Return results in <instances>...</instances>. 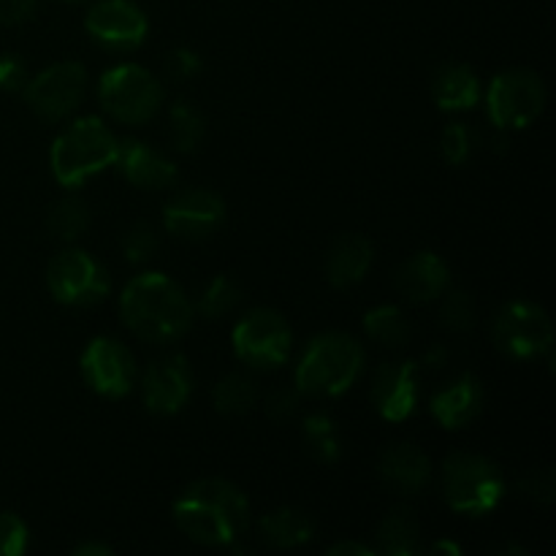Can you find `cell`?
I'll return each instance as SVG.
<instances>
[{
  "mask_svg": "<svg viewBox=\"0 0 556 556\" xmlns=\"http://www.w3.org/2000/svg\"><path fill=\"white\" fill-rule=\"evenodd\" d=\"M174 521L199 546H233L248 530L250 503L237 483L226 478H201L174 500Z\"/></svg>",
  "mask_w": 556,
  "mask_h": 556,
  "instance_id": "obj_1",
  "label": "cell"
},
{
  "mask_svg": "<svg viewBox=\"0 0 556 556\" xmlns=\"http://www.w3.org/2000/svg\"><path fill=\"white\" fill-rule=\"evenodd\" d=\"M125 326L152 345L177 342L193 324V304L163 271H144L128 280L119 296Z\"/></svg>",
  "mask_w": 556,
  "mask_h": 556,
  "instance_id": "obj_2",
  "label": "cell"
},
{
  "mask_svg": "<svg viewBox=\"0 0 556 556\" xmlns=\"http://www.w3.org/2000/svg\"><path fill=\"white\" fill-rule=\"evenodd\" d=\"M364 369V348L351 334L326 331L309 340L296 367V391L313 400L342 396Z\"/></svg>",
  "mask_w": 556,
  "mask_h": 556,
  "instance_id": "obj_3",
  "label": "cell"
},
{
  "mask_svg": "<svg viewBox=\"0 0 556 556\" xmlns=\"http://www.w3.org/2000/svg\"><path fill=\"white\" fill-rule=\"evenodd\" d=\"M119 139L98 117H79L52 141L49 166L63 188H81L103 168L114 166Z\"/></svg>",
  "mask_w": 556,
  "mask_h": 556,
  "instance_id": "obj_4",
  "label": "cell"
},
{
  "mask_svg": "<svg viewBox=\"0 0 556 556\" xmlns=\"http://www.w3.org/2000/svg\"><path fill=\"white\" fill-rule=\"evenodd\" d=\"M445 503L465 516H486L503 503V470L489 456L456 451L443 462Z\"/></svg>",
  "mask_w": 556,
  "mask_h": 556,
  "instance_id": "obj_5",
  "label": "cell"
},
{
  "mask_svg": "<svg viewBox=\"0 0 556 556\" xmlns=\"http://www.w3.org/2000/svg\"><path fill=\"white\" fill-rule=\"evenodd\" d=\"M98 101L109 117L125 125H144L163 103V87L147 68L136 63L114 65L98 79Z\"/></svg>",
  "mask_w": 556,
  "mask_h": 556,
  "instance_id": "obj_6",
  "label": "cell"
},
{
  "mask_svg": "<svg viewBox=\"0 0 556 556\" xmlns=\"http://www.w3.org/2000/svg\"><path fill=\"white\" fill-rule=\"evenodd\" d=\"M543 106H546V85L535 71H503L489 85L486 112L497 130H525L541 117Z\"/></svg>",
  "mask_w": 556,
  "mask_h": 556,
  "instance_id": "obj_7",
  "label": "cell"
},
{
  "mask_svg": "<svg viewBox=\"0 0 556 556\" xmlns=\"http://www.w3.org/2000/svg\"><path fill=\"white\" fill-rule=\"evenodd\" d=\"M233 353L242 364L258 369V372H271L282 367L293 351V334L288 320L269 307L250 309L237 326L231 337Z\"/></svg>",
  "mask_w": 556,
  "mask_h": 556,
  "instance_id": "obj_8",
  "label": "cell"
},
{
  "mask_svg": "<svg viewBox=\"0 0 556 556\" xmlns=\"http://www.w3.org/2000/svg\"><path fill=\"white\" fill-rule=\"evenodd\" d=\"M494 345L510 358H541L554 348V326L546 309L527 299L508 302L492 326Z\"/></svg>",
  "mask_w": 556,
  "mask_h": 556,
  "instance_id": "obj_9",
  "label": "cell"
},
{
  "mask_svg": "<svg viewBox=\"0 0 556 556\" xmlns=\"http://www.w3.org/2000/svg\"><path fill=\"white\" fill-rule=\"evenodd\" d=\"M47 288L54 302L68 307H92L109 296L112 282L106 269L90 253L68 248L49 261Z\"/></svg>",
  "mask_w": 556,
  "mask_h": 556,
  "instance_id": "obj_10",
  "label": "cell"
},
{
  "mask_svg": "<svg viewBox=\"0 0 556 556\" xmlns=\"http://www.w3.org/2000/svg\"><path fill=\"white\" fill-rule=\"evenodd\" d=\"M85 65L76 63V60H63V63L49 65L41 74L27 79L22 96L38 117L47 119V123H60L79 109V103L85 101Z\"/></svg>",
  "mask_w": 556,
  "mask_h": 556,
  "instance_id": "obj_11",
  "label": "cell"
},
{
  "mask_svg": "<svg viewBox=\"0 0 556 556\" xmlns=\"http://www.w3.org/2000/svg\"><path fill=\"white\" fill-rule=\"evenodd\" d=\"M79 369L85 383L106 400H123L136 386V358L123 342L112 337H96L87 342L79 358Z\"/></svg>",
  "mask_w": 556,
  "mask_h": 556,
  "instance_id": "obj_12",
  "label": "cell"
},
{
  "mask_svg": "<svg viewBox=\"0 0 556 556\" xmlns=\"http://www.w3.org/2000/svg\"><path fill=\"white\" fill-rule=\"evenodd\" d=\"M85 27L98 47L109 52H130L150 33L147 14L134 0H98L85 16Z\"/></svg>",
  "mask_w": 556,
  "mask_h": 556,
  "instance_id": "obj_13",
  "label": "cell"
},
{
  "mask_svg": "<svg viewBox=\"0 0 556 556\" xmlns=\"http://www.w3.org/2000/svg\"><path fill=\"white\" fill-rule=\"evenodd\" d=\"M223 223H226V204L212 190H182L163 210L166 231L172 237L188 239V242H201V239L215 237Z\"/></svg>",
  "mask_w": 556,
  "mask_h": 556,
  "instance_id": "obj_14",
  "label": "cell"
},
{
  "mask_svg": "<svg viewBox=\"0 0 556 556\" xmlns=\"http://www.w3.org/2000/svg\"><path fill=\"white\" fill-rule=\"evenodd\" d=\"M141 391H144V407L155 416H174V413L182 410L193 394V369H190L188 358H155L144 369Z\"/></svg>",
  "mask_w": 556,
  "mask_h": 556,
  "instance_id": "obj_15",
  "label": "cell"
},
{
  "mask_svg": "<svg viewBox=\"0 0 556 556\" xmlns=\"http://www.w3.org/2000/svg\"><path fill=\"white\" fill-rule=\"evenodd\" d=\"M421 400L416 362L380 364L372 378V405L386 421H405L416 413Z\"/></svg>",
  "mask_w": 556,
  "mask_h": 556,
  "instance_id": "obj_16",
  "label": "cell"
},
{
  "mask_svg": "<svg viewBox=\"0 0 556 556\" xmlns=\"http://www.w3.org/2000/svg\"><path fill=\"white\" fill-rule=\"evenodd\" d=\"M114 166L119 168V174H123L130 185L144 190L172 188L179 177L174 161H168L163 152H157L155 147L144 144V141L139 139L119 141Z\"/></svg>",
  "mask_w": 556,
  "mask_h": 556,
  "instance_id": "obj_17",
  "label": "cell"
},
{
  "mask_svg": "<svg viewBox=\"0 0 556 556\" xmlns=\"http://www.w3.org/2000/svg\"><path fill=\"white\" fill-rule=\"evenodd\" d=\"M396 291L407 299V302H432V299L443 296L448 291L451 271L448 264L440 258L438 253H429V250H421V253L410 255L405 264L396 269L394 275Z\"/></svg>",
  "mask_w": 556,
  "mask_h": 556,
  "instance_id": "obj_18",
  "label": "cell"
},
{
  "mask_svg": "<svg viewBox=\"0 0 556 556\" xmlns=\"http://www.w3.org/2000/svg\"><path fill=\"white\" fill-rule=\"evenodd\" d=\"M432 416L438 418L440 427L462 429L470 427L483 410V386L476 375H459L443 389L434 391L432 396Z\"/></svg>",
  "mask_w": 556,
  "mask_h": 556,
  "instance_id": "obj_19",
  "label": "cell"
},
{
  "mask_svg": "<svg viewBox=\"0 0 556 556\" xmlns=\"http://www.w3.org/2000/svg\"><path fill=\"white\" fill-rule=\"evenodd\" d=\"M378 476L400 494H418L432 478V462L418 445L396 443L380 454Z\"/></svg>",
  "mask_w": 556,
  "mask_h": 556,
  "instance_id": "obj_20",
  "label": "cell"
},
{
  "mask_svg": "<svg viewBox=\"0 0 556 556\" xmlns=\"http://www.w3.org/2000/svg\"><path fill=\"white\" fill-rule=\"evenodd\" d=\"M372 242L362 233H342L326 255V280L334 288H353L367 277L372 266Z\"/></svg>",
  "mask_w": 556,
  "mask_h": 556,
  "instance_id": "obj_21",
  "label": "cell"
},
{
  "mask_svg": "<svg viewBox=\"0 0 556 556\" xmlns=\"http://www.w3.org/2000/svg\"><path fill=\"white\" fill-rule=\"evenodd\" d=\"M432 98L440 112H467L481 101V81L465 63H443L432 79Z\"/></svg>",
  "mask_w": 556,
  "mask_h": 556,
  "instance_id": "obj_22",
  "label": "cell"
},
{
  "mask_svg": "<svg viewBox=\"0 0 556 556\" xmlns=\"http://www.w3.org/2000/svg\"><path fill=\"white\" fill-rule=\"evenodd\" d=\"M313 519L299 508H277L261 519V535L271 548H280V552L302 548L304 543L313 541Z\"/></svg>",
  "mask_w": 556,
  "mask_h": 556,
  "instance_id": "obj_23",
  "label": "cell"
},
{
  "mask_svg": "<svg viewBox=\"0 0 556 556\" xmlns=\"http://www.w3.org/2000/svg\"><path fill=\"white\" fill-rule=\"evenodd\" d=\"M378 552L389 556H416L424 552L421 527L407 508H396L378 525Z\"/></svg>",
  "mask_w": 556,
  "mask_h": 556,
  "instance_id": "obj_24",
  "label": "cell"
},
{
  "mask_svg": "<svg viewBox=\"0 0 556 556\" xmlns=\"http://www.w3.org/2000/svg\"><path fill=\"white\" fill-rule=\"evenodd\" d=\"M364 331H367L369 340H375L378 345L386 348H402L410 342V320L394 304H380L372 307L364 315Z\"/></svg>",
  "mask_w": 556,
  "mask_h": 556,
  "instance_id": "obj_25",
  "label": "cell"
},
{
  "mask_svg": "<svg viewBox=\"0 0 556 556\" xmlns=\"http://www.w3.org/2000/svg\"><path fill=\"white\" fill-rule=\"evenodd\" d=\"M87 226H90V210L76 195H65V199L54 201L49 206L47 228L60 242H74V239H79L87 231Z\"/></svg>",
  "mask_w": 556,
  "mask_h": 556,
  "instance_id": "obj_26",
  "label": "cell"
},
{
  "mask_svg": "<svg viewBox=\"0 0 556 556\" xmlns=\"http://www.w3.org/2000/svg\"><path fill=\"white\" fill-rule=\"evenodd\" d=\"M212 402H215V410L223 413V416H242L255 405L253 380L244 378V375H226L212 389Z\"/></svg>",
  "mask_w": 556,
  "mask_h": 556,
  "instance_id": "obj_27",
  "label": "cell"
},
{
  "mask_svg": "<svg viewBox=\"0 0 556 556\" xmlns=\"http://www.w3.org/2000/svg\"><path fill=\"white\" fill-rule=\"evenodd\" d=\"M168 119H172L174 150L193 152L204 139V117H201L199 109L188 101H179L168 112Z\"/></svg>",
  "mask_w": 556,
  "mask_h": 556,
  "instance_id": "obj_28",
  "label": "cell"
},
{
  "mask_svg": "<svg viewBox=\"0 0 556 556\" xmlns=\"http://www.w3.org/2000/svg\"><path fill=\"white\" fill-rule=\"evenodd\" d=\"M239 299H242V291H239L237 280H231L228 275H217L215 280L204 288V293H201L199 313L204 315V318L217 320L223 318V315L231 313L239 304Z\"/></svg>",
  "mask_w": 556,
  "mask_h": 556,
  "instance_id": "obj_29",
  "label": "cell"
},
{
  "mask_svg": "<svg viewBox=\"0 0 556 556\" xmlns=\"http://www.w3.org/2000/svg\"><path fill=\"white\" fill-rule=\"evenodd\" d=\"M304 438H307V445L313 448V454L318 456L320 462H334L340 456V443H337L334 424H331L329 416L324 413H315L304 421Z\"/></svg>",
  "mask_w": 556,
  "mask_h": 556,
  "instance_id": "obj_30",
  "label": "cell"
},
{
  "mask_svg": "<svg viewBox=\"0 0 556 556\" xmlns=\"http://www.w3.org/2000/svg\"><path fill=\"white\" fill-rule=\"evenodd\" d=\"M443 326L445 329L456 331H470L472 324H476V304H472L470 293L465 291H451L443 302Z\"/></svg>",
  "mask_w": 556,
  "mask_h": 556,
  "instance_id": "obj_31",
  "label": "cell"
},
{
  "mask_svg": "<svg viewBox=\"0 0 556 556\" xmlns=\"http://www.w3.org/2000/svg\"><path fill=\"white\" fill-rule=\"evenodd\" d=\"M27 525L16 514H0V556H22L27 552Z\"/></svg>",
  "mask_w": 556,
  "mask_h": 556,
  "instance_id": "obj_32",
  "label": "cell"
},
{
  "mask_svg": "<svg viewBox=\"0 0 556 556\" xmlns=\"http://www.w3.org/2000/svg\"><path fill=\"white\" fill-rule=\"evenodd\" d=\"M440 147H443L445 161L454 163V166H462L472 152V130L467 128L465 123H451L448 128L443 130Z\"/></svg>",
  "mask_w": 556,
  "mask_h": 556,
  "instance_id": "obj_33",
  "label": "cell"
},
{
  "mask_svg": "<svg viewBox=\"0 0 556 556\" xmlns=\"http://www.w3.org/2000/svg\"><path fill=\"white\" fill-rule=\"evenodd\" d=\"M157 250V237L150 226L139 223V226L130 228L123 239V253L130 264H144L147 258H152Z\"/></svg>",
  "mask_w": 556,
  "mask_h": 556,
  "instance_id": "obj_34",
  "label": "cell"
},
{
  "mask_svg": "<svg viewBox=\"0 0 556 556\" xmlns=\"http://www.w3.org/2000/svg\"><path fill=\"white\" fill-rule=\"evenodd\" d=\"M27 65L20 54H0V90L22 92L27 85Z\"/></svg>",
  "mask_w": 556,
  "mask_h": 556,
  "instance_id": "obj_35",
  "label": "cell"
},
{
  "mask_svg": "<svg viewBox=\"0 0 556 556\" xmlns=\"http://www.w3.org/2000/svg\"><path fill=\"white\" fill-rule=\"evenodd\" d=\"M166 71H168V76H172V79H177V81L190 79V76H195L201 71L199 54H195L193 49H188V47L174 49V52L168 54V60H166Z\"/></svg>",
  "mask_w": 556,
  "mask_h": 556,
  "instance_id": "obj_36",
  "label": "cell"
},
{
  "mask_svg": "<svg viewBox=\"0 0 556 556\" xmlns=\"http://www.w3.org/2000/svg\"><path fill=\"white\" fill-rule=\"evenodd\" d=\"M521 494L530 500H535V503H554V472L552 470H538L532 472V476H527L525 481L519 483Z\"/></svg>",
  "mask_w": 556,
  "mask_h": 556,
  "instance_id": "obj_37",
  "label": "cell"
},
{
  "mask_svg": "<svg viewBox=\"0 0 556 556\" xmlns=\"http://www.w3.org/2000/svg\"><path fill=\"white\" fill-rule=\"evenodd\" d=\"M38 9V0H0V25L16 27L33 20Z\"/></svg>",
  "mask_w": 556,
  "mask_h": 556,
  "instance_id": "obj_38",
  "label": "cell"
},
{
  "mask_svg": "<svg viewBox=\"0 0 556 556\" xmlns=\"http://www.w3.org/2000/svg\"><path fill=\"white\" fill-rule=\"evenodd\" d=\"M293 405H296V400H293L291 391H286V389L271 391L269 400H266V410H269V416L277 418V421H282V418L291 416Z\"/></svg>",
  "mask_w": 556,
  "mask_h": 556,
  "instance_id": "obj_39",
  "label": "cell"
},
{
  "mask_svg": "<svg viewBox=\"0 0 556 556\" xmlns=\"http://www.w3.org/2000/svg\"><path fill=\"white\" fill-rule=\"evenodd\" d=\"M329 556H375L378 554V548H369L364 546V543H356V541H340L334 543V546L326 552Z\"/></svg>",
  "mask_w": 556,
  "mask_h": 556,
  "instance_id": "obj_40",
  "label": "cell"
},
{
  "mask_svg": "<svg viewBox=\"0 0 556 556\" xmlns=\"http://www.w3.org/2000/svg\"><path fill=\"white\" fill-rule=\"evenodd\" d=\"M114 552L106 546V543H98V541H87V543H79V546L74 548V556H112Z\"/></svg>",
  "mask_w": 556,
  "mask_h": 556,
  "instance_id": "obj_41",
  "label": "cell"
},
{
  "mask_svg": "<svg viewBox=\"0 0 556 556\" xmlns=\"http://www.w3.org/2000/svg\"><path fill=\"white\" fill-rule=\"evenodd\" d=\"M429 552H432V554H438V556H443V554H451V556H462V548L456 546V543H451V541H438V543H434L432 548H429Z\"/></svg>",
  "mask_w": 556,
  "mask_h": 556,
  "instance_id": "obj_42",
  "label": "cell"
}]
</instances>
